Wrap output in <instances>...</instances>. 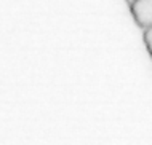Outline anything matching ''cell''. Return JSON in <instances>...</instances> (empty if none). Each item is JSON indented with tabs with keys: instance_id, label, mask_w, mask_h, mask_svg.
<instances>
[{
	"instance_id": "cell-2",
	"label": "cell",
	"mask_w": 152,
	"mask_h": 145,
	"mask_svg": "<svg viewBox=\"0 0 152 145\" xmlns=\"http://www.w3.org/2000/svg\"><path fill=\"white\" fill-rule=\"evenodd\" d=\"M144 45L147 48V53H149L151 57H152V26L144 29Z\"/></svg>"
},
{
	"instance_id": "cell-1",
	"label": "cell",
	"mask_w": 152,
	"mask_h": 145,
	"mask_svg": "<svg viewBox=\"0 0 152 145\" xmlns=\"http://www.w3.org/2000/svg\"><path fill=\"white\" fill-rule=\"evenodd\" d=\"M130 11L134 22L141 29L152 26V0H131Z\"/></svg>"
}]
</instances>
